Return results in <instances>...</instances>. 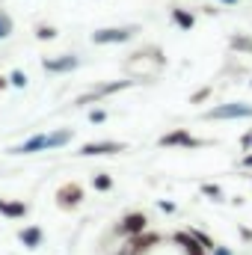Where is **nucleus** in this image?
I'll return each mask as SVG.
<instances>
[{"label":"nucleus","mask_w":252,"mask_h":255,"mask_svg":"<svg viewBox=\"0 0 252 255\" xmlns=\"http://www.w3.org/2000/svg\"><path fill=\"white\" fill-rule=\"evenodd\" d=\"M166 65V57H163V51L157 48V45H148V48H142V51H136V54H130L127 57V63L125 68L130 71V74H154V71H160Z\"/></svg>","instance_id":"1"},{"label":"nucleus","mask_w":252,"mask_h":255,"mask_svg":"<svg viewBox=\"0 0 252 255\" xmlns=\"http://www.w3.org/2000/svg\"><path fill=\"white\" fill-rule=\"evenodd\" d=\"M157 145L160 148H205V145H211V139H199V136H193L187 128H175V130H169V133H163V136H157Z\"/></svg>","instance_id":"2"},{"label":"nucleus","mask_w":252,"mask_h":255,"mask_svg":"<svg viewBox=\"0 0 252 255\" xmlns=\"http://www.w3.org/2000/svg\"><path fill=\"white\" fill-rule=\"evenodd\" d=\"M136 33H139L136 24H127V27H104V30H95L92 33V45H122V42H130Z\"/></svg>","instance_id":"3"},{"label":"nucleus","mask_w":252,"mask_h":255,"mask_svg":"<svg viewBox=\"0 0 252 255\" xmlns=\"http://www.w3.org/2000/svg\"><path fill=\"white\" fill-rule=\"evenodd\" d=\"M202 119H252V104L244 101H229V104H220V107H211L202 113Z\"/></svg>","instance_id":"4"},{"label":"nucleus","mask_w":252,"mask_h":255,"mask_svg":"<svg viewBox=\"0 0 252 255\" xmlns=\"http://www.w3.org/2000/svg\"><path fill=\"white\" fill-rule=\"evenodd\" d=\"M122 151H127V142L98 139V142H83L74 154H77V157H104V154H122Z\"/></svg>","instance_id":"5"},{"label":"nucleus","mask_w":252,"mask_h":255,"mask_svg":"<svg viewBox=\"0 0 252 255\" xmlns=\"http://www.w3.org/2000/svg\"><path fill=\"white\" fill-rule=\"evenodd\" d=\"M133 83H136V80H113V83L95 86V89H89V92L77 95L74 107H86V104H92V101H101V98H107V95H113V92H122V89H127V86H133Z\"/></svg>","instance_id":"6"},{"label":"nucleus","mask_w":252,"mask_h":255,"mask_svg":"<svg viewBox=\"0 0 252 255\" xmlns=\"http://www.w3.org/2000/svg\"><path fill=\"white\" fill-rule=\"evenodd\" d=\"M145 229H148V217H145L142 211H130V214H125V217L119 220L116 235H119V238H133V235H139V232H145Z\"/></svg>","instance_id":"7"},{"label":"nucleus","mask_w":252,"mask_h":255,"mask_svg":"<svg viewBox=\"0 0 252 255\" xmlns=\"http://www.w3.org/2000/svg\"><path fill=\"white\" fill-rule=\"evenodd\" d=\"M54 199H57V205H60L63 211H74V208H80V202H83V187H80L77 181H65L63 187L54 193Z\"/></svg>","instance_id":"8"},{"label":"nucleus","mask_w":252,"mask_h":255,"mask_svg":"<svg viewBox=\"0 0 252 255\" xmlns=\"http://www.w3.org/2000/svg\"><path fill=\"white\" fill-rule=\"evenodd\" d=\"M77 65H80L77 54H60V57H45L42 60V68L48 74H65V71H74Z\"/></svg>","instance_id":"9"},{"label":"nucleus","mask_w":252,"mask_h":255,"mask_svg":"<svg viewBox=\"0 0 252 255\" xmlns=\"http://www.w3.org/2000/svg\"><path fill=\"white\" fill-rule=\"evenodd\" d=\"M127 241H130V244H127L125 255H142V253H148L151 247L160 244V235H151V232L145 229V232H139V235H133V238H127Z\"/></svg>","instance_id":"10"},{"label":"nucleus","mask_w":252,"mask_h":255,"mask_svg":"<svg viewBox=\"0 0 252 255\" xmlns=\"http://www.w3.org/2000/svg\"><path fill=\"white\" fill-rule=\"evenodd\" d=\"M36 151H48V133H36V136L24 139L21 145L9 148V154H36Z\"/></svg>","instance_id":"11"},{"label":"nucleus","mask_w":252,"mask_h":255,"mask_svg":"<svg viewBox=\"0 0 252 255\" xmlns=\"http://www.w3.org/2000/svg\"><path fill=\"white\" fill-rule=\"evenodd\" d=\"M0 214L6 220H24L30 214V205L24 199H0Z\"/></svg>","instance_id":"12"},{"label":"nucleus","mask_w":252,"mask_h":255,"mask_svg":"<svg viewBox=\"0 0 252 255\" xmlns=\"http://www.w3.org/2000/svg\"><path fill=\"white\" fill-rule=\"evenodd\" d=\"M18 241H21L27 250H39L42 241H45V232H42V226H24V229L18 232Z\"/></svg>","instance_id":"13"},{"label":"nucleus","mask_w":252,"mask_h":255,"mask_svg":"<svg viewBox=\"0 0 252 255\" xmlns=\"http://www.w3.org/2000/svg\"><path fill=\"white\" fill-rule=\"evenodd\" d=\"M169 18H172V24H175V27H178V30H193V27H196V15H193V12H190V9H181V6H172V9H169Z\"/></svg>","instance_id":"14"},{"label":"nucleus","mask_w":252,"mask_h":255,"mask_svg":"<svg viewBox=\"0 0 252 255\" xmlns=\"http://www.w3.org/2000/svg\"><path fill=\"white\" fill-rule=\"evenodd\" d=\"M172 241H175V244H181L187 255H205V253H208V250H205V247H202V244H199V241H196L193 235H190V232H178V235H175Z\"/></svg>","instance_id":"15"},{"label":"nucleus","mask_w":252,"mask_h":255,"mask_svg":"<svg viewBox=\"0 0 252 255\" xmlns=\"http://www.w3.org/2000/svg\"><path fill=\"white\" fill-rule=\"evenodd\" d=\"M92 190H98V193L113 190V175L110 172H95L92 175Z\"/></svg>","instance_id":"16"},{"label":"nucleus","mask_w":252,"mask_h":255,"mask_svg":"<svg viewBox=\"0 0 252 255\" xmlns=\"http://www.w3.org/2000/svg\"><path fill=\"white\" fill-rule=\"evenodd\" d=\"M33 36H36L39 42H51V39H57V27H54V24H36Z\"/></svg>","instance_id":"17"},{"label":"nucleus","mask_w":252,"mask_h":255,"mask_svg":"<svg viewBox=\"0 0 252 255\" xmlns=\"http://www.w3.org/2000/svg\"><path fill=\"white\" fill-rule=\"evenodd\" d=\"M199 190H202V196H208L211 202H226V193H223L220 184H202Z\"/></svg>","instance_id":"18"},{"label":"nucleus","mask_w":252,"mask_h":255,"mask_svg":"<svg viewBox=\"0 0 252 255\" xmlns=\"http://www.w3.org/2000/svg\"><path fill=\"white\" fill-rule=\"evenodd\" d=\"M9 36H12V15L0 9V39H9Z\"/></svg>","instance_id":"19"},{"label":"nucleus","mask_w":252,"mask_h":255,"mask_svg":"<svg viewBox=\"0 0 252 255\" xmlns=\"http://www.w3.org/2000/svg\"><path fill=\"white\" fill-rule=\"evenodd\" d=\"M235 51H244V54H252V39L247 36H232V42H229Z\"/></svg>","instance_id":"20"},{"label":"nucleus","mask_w":252,"mask_h":255,"mask_svg":"<svg viewBox=\"0 0 252 255\" xmlns=\"http://www.w3.org/2000/svg\"><path fill=\"white\" fill-rule=\"evenodd\" d=\"M9 86H15V89H24V86H27V74H24L21 68H15V71L9 74Z\"/></svg>","instance_id":"21"},{"label":"nucleus","mask_w":252,"mask_h":255,"mask_svg":"<svg viewBox=\"0 0 252 255\" xmlns=\"http://www.w3.org/2000/svg\"><path fill=\"white\" fill-rule=\"evenodd\" d=\"M190 235H193V238H196V241H199V244H202V247L208 250V253L214 250V241H211V238H208L205 232H199V229H190Z\"/></svg>","instance_id":"22"},{"label":"nucleus","mask_w":252,"mask_h":255,"mask_svg":"<svg viewBox=\"0 0 252 255\" xmlns=\"http://www.w3.org/2000/svg\"><path fill=\"white\" fill-rule=\"evenodd\" d=\"M89 122L92 125H104L107 122V110H89Z\"/></svg>","instance_id":"23"},{"label":"nucleus","mask_w":252,"mask_h":255,"mask_svg":"<svg viewBox=\"0 0 252 255\" xmlns=\"http://www.w3.org/2000/svg\"><path fill=\"white\" fill-rule=\"evenodd\" d=\"M208 95H211V86H205V89H199V92H196V95L190 98V104H199V101H205Z\"/></svg>","instance_id":"24"},{"label":"nucleus","mask_w":252,"mask_h":255,"mask_svg":"<svg viewBox=\"0 0 252 255\" xmlns=\"http://www.w3.org/2000/svg\"><path fill=\"white\" fill-rule=\"evenodd\" d=\"M157 208H160V211H166V214H172V211H175V202H166V199H157Z\"/></svg>","instance_id":"25"},{"label":"nucleus","mask_w":252,"mask_h":255,"mask_svg":"<svg viewBox=\"0 0 252 255\" xmlns=\"http://www.w3.org/2000/svg\"><path fill=\"white\" fill-rule=\"evenodd\" d=\"M211 255H232V250H229V247H223V244H214Z\"/></svg>","instance_id":"26"},{"label":"nucleus","mask_w":252,"mask_h":255,"mask_svg":"<svg viewBox=\"0 0 252 255\" xmlns=\"http://www.w3.org/2000/svg\"><path fill=\"white\" fill-rule=\"evenodd\" d=\"M241 145H244L247 151H252V130H250V133H244V136H241Z\"/></svg>","instance_id":"27"},{"label":"nucleus","mask_w":252,"mask_h":255,"mask_svg":"<svg viewBox=\"0 0 252 255\" xmlns=\"http://www.w3.org/2000/svg\"><path fill=\"white\" fill-rule=\"evenodd\" d=\"M241 169H252V151H250V154H244V157H241Z\"/></svg>","instance_id":"28"},{"label":"nucleus","mask_w":252,"mask_h":255,"mask_svg":"<svg viewBox=\"0 0 252 255\" xmlns=\"http://www.w3.org/2000/svg\"><path fill=\"white\" fill-rule=\"evenodd\" d=\"M6 86H9V77H3V74H0V92H3Z\"/></svg>","instance_id":"29"},{"label":"nucleus","mask_w":252,"mask_h":255,"mask_svg":"<svg viewBox=\"0 0 252 255\" xmlns=\"http://www.w3.org/2000/svg\"><path fill=\"white\" fill-rule=\"evenodd\" d=\"M220 3H226V6H238V0H220Z\"/></svg>","instance_id":"30"}]
</instances>
